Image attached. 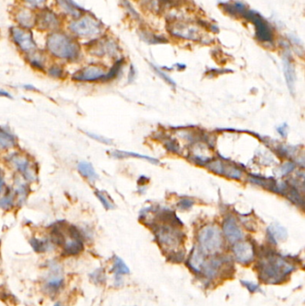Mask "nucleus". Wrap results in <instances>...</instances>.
Wrapping results in <instances>:
<instances>
[{
    "mask_svg": "<svg viewBox=\"0 0 305 306\" xmlns=\"http://www.w3.org/2000/svg\"><path fill=\"white\" fill-rule=\"evenodd\" d=\"M46 49L51 57L60 61L73 63L82 58L79 40L63 30L49 34L46 39Z\"/></svg>",
    "mask_w": 305,
    "mask_h": 306,
    "instance_id": "f257e3e1",
    "label": "nucleus"
},
{
    "mask_svg": "<svg viewBox=\"0 0 305 306\" xmlns=\"http://www.w3.org/2000/svg\"><path fill=\"white\" fill-rule=\"evenodd\" d=\"M296 267L286 259L276 254H270L259 263L261 279L266 283L276 284L283 281Z\"/></svg>",
    "mask_w": 305,
    "mask_h": 306,
    "instance_id": "f03ea898",
    "label": "nucleus"
},
{
    "mask_svg": "<svg viewBox=\"0 0 305 306\" xmlns=\"http://www.w3.org/2000/svg\"><path fill=\"white\" fill-rule=\"evenodd\" d=\"M68 31L78 40L84 39L92 41L102 37L104 32V26L94 15L83 13L77 18L69 21Z\"/></svg>",
    "mask_w": 305,
    "mask_h": 306,
    "instance_id": "7ed1b4c3",
    "label": "nucleus"
},
{
    "mask_svg": "<svg viewBox=\"0 0 305 306\" xmlns=\"http://www.w3.org/2000/svg\"><path fill=\"white\" fill-rule=\"evenodd\" d=\"M198 241L202 251L210 254L218 253L223 245L221 232L217 226L213 225H208L200 230Z\"/></svg>",
    "mask_w": 305,
    "mask_h": 306,
    "instance_id": "20e7f679",
    "label": "nucleus"
},
{
    "mask_svg": "<svg viewBox=\"0 0 305 306\" xmlns=\"http://www.w3.org/2000/svg\"><path fill=\"white\" fill-rule=\"evenodd\" d=\"M63 19L60 14L49 7H41L36 10V24L35 27L42 32L54 33L62 30Z\"/></svg>",
    "mask_w": 305,
    "mask_h": 306,
    "instance_id": "39448f33",
    "label": "nucleus"
},
{
    "mask_svg": "<svg viewBox=\"0 0 305 306\" xmlns=\"http://www.w3.org/2000/svg\"><path fill=\"white\" fill-rule=\"evenodd\" d=\"M254 25L257 39L263 43H272L274 39V34L271 26L259 13L253 10H246L242 16Z\"/></svg>",
    "mask_w": 305,
    "mask_h": 306,
    "instance_id": "423d86ee",
    "label": "nucleus"
},
{
    "mask_svg": "<svg viewBox=\"0 0 305 306\" xmlns=\"http://www.w3.org/2000/svg\"><path fill=\"white\" fill-rule=\"evenodd\" d=\"M10 37L15 47L25 56L33 53L38 49L31 30L15 26L10 30Z\"/></svg>",
    "mask_w": 305,
    "mask_h": 306,
    "instance_id": "0eeeda50",
    "label": "nucleus"
},
{
    "mask_svg": "<svg viewBox=\"0 0 305 306\" xmlns=\"http://www.w3.org/2000/svg\"><path fill=\"white\" fill-rule=\"evenodd\" d=\"M8 162L26 182L32 183L37 178L36 169L27 156L17 152L13 153L8 157Z\"/></svg>",
    "mask_w": 305,
    "mask_h": 306,
    "instance_id": "6e6552de",
    "label": "nucleus"
},
{
    "mask_svg": "<svg viewBox=\"0 0 305 306\" xmlns=\"http://www.w3.org/2000/svg\"><path fill=\"white\" fill-rule=\"evenodd\" d=\"M183 234L176 227L172 225H165L156 229V238L159 243L164 248L173 250L178 247L183 242Z\"/></svg>",
    "mask_w": 305,
    "mask_h": 306,
    "instance_id": "1a4fd4ad",
    "label": "nucleus"
},
{
    "mask_svg": "<svg viewBox=\"0 0 305 306\" xmlns=\"http://www.w3.org/2000/svg\"><path fill=\"white\" fill-rule=\"evenodd\" d=\"M106 70L99 65H88L79 69L72 75V80L76 83H97L103 82Z\"/></svg>",
    "mask_w": 305,
    "mask_h": 306,
    "instance_id": "9d476101",
    "label": "nucleus"
},
{
    "mask_svg": "<svg viewBox=\"0 0 305 306\" xmlns=\"http://www.w3.org/2000/svg\"><path fill=\"white\" fill-rule=\"evenodd\" d=\"M88 50L90 53L98 58H103V57H111L112 58L117 54L118 46L110 38L100 37L98 39H93L92 41H89Z\"/></svg>",
    "mask_w": 305,
    "mask_h": 306,
    "instance_id": "9b49d317",
    "label": "nucleus"
},
{
    "mask_svg": "<svg viewBox=\"0 0 305 306\" xmlns=\"http://www.w3.org/2000/svg\"><path fill=\"white\" fill-rule=\"evenodd\" d=\"M50 272L44 284V291L50 296H55L61 291L65 285L64 277L61 276V268L57 263L51 262L49 264Z\"/></svg>",
    "mask_w": 305,
    "mask_h": 306,
    "instance_id": "f8f14e48",
    "label": "nucleus"
},
{
    "mask_svg": "<svg viewBox=\"0 0 305 306\" xmlns=\"http://www.w3.org/2000/svg\"><path fill=\"white\" fill-rule=\"evenodd\" d=\"M169 31L173 36L194 41L200 40L203 36L201 34L198 27L187 23H173L169 25Z\"/></svg>",
    "mask_w": 305,
    "mask_h": 306,
    "instance_id": "ddd939ff",
    "label": "nucleus"
},
{
    "mask_svg": "<svg viewBox=\"0 0 305 306\" xmlns=\"http://www.w3.org/2000/svg\"><path fill=\"white\" fill-rule=\"evenodd\" d=\"M14 19L16 26L25 29H33L36 24V10L24 5L18 6L15 8Z\"/></svg>",
    "mask_w": 305,
    "mask_h": 306,
    "instance_id": "4468645a",
    "label": "nucleus"
},
{
    "mask_svg": "<svg viewBox=\"0 0 305 306\" xmlns=\"http://www.w3.org/2000/svg\"><path fill=\"white\" fill-rule=\"evenodd\" d=\"M233 253L238 263L249 264L254 259V249L249 242H238L233 246Z\"/></svg>",
    "mask_w": 305,
    "mask_h": 306,
    "instance_id": "2eb2a0df",
    "label": "nucleus"
},
{
    "mask_svg": "<svg viewBox=\"0 0 305 306\" xmlns=\"http://www.w3.org/2000/svg\"><path fill=\"white\" fill-rule=\"evenodd\" d=\"M223 231L226 238L231 243H236L243 238V233L234 218H227L225 219L223 224Z\"/></svg>",
    "mask_w": 305,
    "mask_h": 306,
    "instance_id": "dca6fc26",
    "label": "nucleus"
},
{
    "mask_svg": "<svg viewBox=\"0 0 305 306\" xmlns=\"http://www.w3.org/2000/svg\"><path fill=\"white\" fill-rule=\"evenodd\" d=\"M55 1L61 12L60 14L61 15H64L65 16L70 17L71 19H74L84 13L83 9L76 5L73 0H55Z\"/></svg>",
    "mask_w": 305,
    "mask_h": 306,
    "instance_id": "f3484780",
    "label": "nucleus"
},
{
    "mask_svg": "<svg viewBox=\"0 0 305 306\" xmlns=\"http://www.w3.org/2000/svg\"><path fill=\"white\" fill-rule=\"evenodd\" d=\"M84 240L77 238H69L67 236V240L64 243V256H76L82 253L84 249Z\"/></svg>",
    "mask_w": 305,
    "mask_h": 306,
    "instance_id": "a211bd4d",
    "label": "nucleus"
},
{
    "mask_svg": "<svg viewBox=\"0 0 305 306\" xmlns=\"http://www.w3.org/2000/svg\"><path fill=\"white\" fill-rule=\"evenodd\" d=\"M26 57L30 66L38 71H45L47 69V58L46 55L39 51V49L35 50L33 53L29 54Z\"/></svg>",
    "mask_w": 305,
    "mask_h": 306,
    "instance_id": "6ab92c4d",
    "label": "nucleus"
},
{
    "mask_svg": "<svg viewBox=\"0 0 305 306\" xmlns=\"http://www.w3.org/2000/svg\"><path fill=\"white\" fill-rule=\"evenodd\" d=\"M284 73L286 76V83L289 88V91L293 93L295 91V85H296V71L295 67L291 61L290 58L288 56H285L284 58Z\"/></svg>",
    "mask_w": 305,
    "mask_h": 306,
    "instance_id": "aec40b11",
    "label": "nucleus"
},
{
    "mask_svg": "<svg viewBox=\"0 0 305 306\" xmlns=\"http://www.w3.org/2000/svg\"><path fill=\"white\" fill-rule=\"evenodd\" d=\"M205 262L206 261L204 259L203 251L197 248H194L189 259V266L191 270L195 273H202Z\"/></svg>",
    "mask_w": 305,
    "mask_h": 306,
    "instance_id": "412c9836",
    "label": "nucleus"
},
{
    "mask_svg": "<svg viewBox=\"0 0 305 306\" xmlns=\"http://www.w3.org/2000/svg\"><path fill=\"white\" fill-rule=\"evenodd\" d=\"M77 170L80 175L90 181H95L99 177L97 172L94 170L93 166L88 161L79 162L77 165Z\"/></svg>",
    "mask_w": 305,
    "mask_h": 306,
    "instance_id": "4be33fe9",
    "label": "nucleus"
},
{
    "mask_svg": "<svg viewBox=\"0 0 305 306\" xmlns=\"http://www.w3.org/2000/svg\"><path fill=\"white\" fill-rule=\"evenodd\" d=\"M30 244L34 250V252L42 253L47 252L53 247V243L48 238H33L30 240Z\"/></svg>",
    "mask_w": 305,
    "mask_h": 306,
    "instance_id": "5701e85b",
    "label": "nucleus"
},
{
    "mask_svg": "<svg viewBox=\"0 0 305 306\" xmlns=\"http://www.w3.org/2000/svg\"><path fill=\"white\" fill-rule=\"evenodd\" d=\"M268 234L271 241L274 243H277L278 241H284L287 238L286 229L280 225L274 224L268 229Z\"/></svg>",
    "mask_w": 305,
    "mask_h": 306,
    "instance_id": "b1692460",
    "label": "nucleus"
},
{
    "mask_svg": "<svg viewBox=\"0 0 305 306\" xmlns=\"http://www.w3.org/2000/svg\"><path fill=\"white\" fill-rule=\"evenodd\" d=\"M222 7L228 15L240 16V17H242L247 10L246 6L241 2L225 3V4H222Z\"/></svg>",
    "mask_w": 305,
    "mask_h": 306,
    "instance_id": "393cba45",
    "label": "nucleus"
},
{
    "mask_svg": "<svg viewBox=\"0 0 305 306\" xmlns=\"http://www.w3.org/2000/svg\"><path fill=\"white\" fill-rule=\"evenodd\" d=\"M16 140L9 132L0 128V150H10L15 148Z\"/></svg>",
    "mask_w": 305,
    "mask_h": 306,
    "instance_id": "a878e982",
    "label": "nucleus"
},
{
    "mask_svg": "<svg viewBox=\"0 0 305 306\" xmlns=\"http://www.w3.org/2000/svg\"><path fill=\"white\" fill-rule=\"evenodd\" d=\"M111 272L115 274V276H122L125 274H129L130 270L121 258L116 256L114 258V263H113Z\"/></svg>",
    "mask_w": 305,
    "mask_h": 306,
    "instance_id": "bb28decb",
    "label": "nucleus"
},
{
    "mask_svg": "<svg viewBox=\"0 0 305 306\" xmlns=\"http://www.w3.org/2000/svg\"><path fill=\"white\" fill-rule=\"evenodd\" d=\"M15 197L16 199L19 200L21 202H24L28 195V185L26 182L23 181V178L20 180H16L15 187Z\"/></svg>",
    "mask_w": 305,
    "mask_h": 306,
    "instance_id": "cd10ccee",
    "label": "nucleus"
},
{
    "mask_svg": "<svg viewBox=\"0 0 305 306\" xmlns=\"http://www.w3.org/2000/svg\"><path fill=\"white\" fill-rule=\"evenodd\" d=\"M16 197L15 193L7 191L0 196V209H9L15 205Z\"/></svg>",
    "mask_w": 305,
    "mask_h": 306,
    "instance_id": "c85d7f7f",
    "label": "nucleus"
},
{
    "mask_svg": "<svg viewBox=\"0 0 305 306\" xmlns=\"http://www.w3.org/2000/svg\"><path fill=\"white\" fill-rule=\"evenodd\" d=\"M112 155L114 156L115 158H117V159H123V158H126V157H135V158H138V159H143V160L150 161L151 163H155V164H157V163L159 162V161L155 160V159H153V158H151V157H149V156L141 155V154L134 153V152H129V151H113Z\"/></svg>",
    "mask_w": 305,
    "mask_h": 306,
    "instance_id": "c756f323",
    "label": "nucleus"
},
{
    "mask_svg": "<svg viewBox=\"0 0 305 306\" xmlns=\"http://www.w3.org/2000/svg\"><path fill=\"white\" fill-rule=\"evenodd\" d=\"M223 175L228 176L232 179H240L242 177V170H239L237 167L232 165H226L224 163V169H223Z\"/></svg>",
    "mask_w": 305,
    "mask_h": 306,
    "instance_id": "7c9ffc66",
    "label": "nucleus"
},
{
    "mask_svg": "<svg viewBox=\"0 0 305 306\" xmlns=\"http://www.w3.org/2000/svg\"><path fill=\"white\" fill-rule=\"evenodd\" d=\"M46 71L50 77L55 78V79H61L65 76V73H66L63 67L58 63L50 65L49 68H47Z\"/></svg>",
    "mask_w": 305,
    "mask_h": 306,
    "instance_id": "2f4dec72",
    "label": "nucleus"
},
{
    "mask_svg": "<svg viewBox=\"0 0 305 306\" xmlns=\"http://www.w3.org/2000/svg\"><path fill=\"white\" fill-rule=\"evenodd\" d=\"M123 64H124L123 59H120V60H118L116 63H115V65L110 68V70L107 71L106 75H105V78H104V80H103V82H108V81L114 80V79L118 75L119 72L121 71Z\"/></svg>",
    "mask_w": 305,
    "mask_h": 306,
    "instance_id": "473e14b6",
    "label": "nucleus"
},
{
    "mask_svg": "<svg viewBox=\"0 0 305 306\" xmlns=\"http://www.w3.org/2000/svg\"><path fill=\"white\" fill-rule=\"evenodd\" d=\"M90 278L94 284L96 285H102L106 282V274L102 268L96 270L95 272L90 274Z\"/></svg>",
    "mask_w": 305,
    "mask_h": 306,
    "instance_id": "72a5a7b5",
    "label": "nucleus"
},
{
    "mask_svg": "<svg viewBox=\"0 0 305 306\" xmlns=\"http://www.w3.org/2000/svg\"><path fill=\"white\" fill-rule=\"evenodd\" d=\"M95 195L97 196L98 199L100 200V202L102 203L103 207H104L105 209L108 210V209H111L114 208L113 203L109 200V198L107 197V195H105V193H103L102 191H96V192H95Z\"/></svg>",
    "mask_w": 305,
    "mask_h": 306,
    "instance_id": "f704fd0d",
    "label": "nucleus"
},
{
    "mask_svg": "<svg viewBox=\"0 0 305 306\" xmlns=\"http://www.w3.org/2000/svg\"><path fill=\"white\" fill-rule=\"evenodd\" d=\"M47 1L48 0H22L23 5L35 10L44 7Z\"/></svg>",
    "mask_w": 305,
    "mask_h": 306,
    "instance_id": "c9c22d12",
    "label": "nucleus"
},
{
    "mask_svg": "<svg viewBox=\"0 0 305 306\" xmlns=\"http://www.w3.org/2000/svg\"><path fill=\"white\" fill-rule=\"evenodd\" d=\"M241 283H242V285L243 287H245V288H247L248 291L250 292V293L262 292V288L260 287V286H259V285H257V284L252 283V282L246 281V280H242Z\"/></svg>",
    "mask_w": 305,
    "mask_h": 306,
    "instance_id": "e433bc0d",
    "label": "nucleus"
},
{
    "mask_svg": "<svg viewBox=\"0 0 305 306\" xmlns=\"http://www.w3.org/2000/svg\"><path fill=\"white\" fill-rule=\"evenodd\" d=\"M194 204V202L193 200L184 198V199L181 200L179 203L177 204V207L180 209H182V210H185V209H189L190 208H192Z\"/></svg>",
    "mask_w": 305,
    "mask_h": 306,
    "instance_id": "4c0bfd02",
    "label": "nucleus"
},
{
    "mask_svg": "<svg viewBox=\"0 0 305 306\" xmlns=\"http://www.w3.org/2000/svg\"><path fill=\"white\" fill-rule=\"evenodd\" d=\"M165 147L168 149V151L174 152V153H177L179 151V145L177 144L176 141L172 139H169L166 141Z\"/></svg>",
    "mask_w": 305,
    "mask_h": 306,
    "instance_id": "58836bf2",
    "label": "nucleus"
},
{
    "mask_svg": "<svg viewBox=\"0 0 305 306\" xmlns=\"http://www.w3.org/2000/svg\"><path fill=\"white\" fill-rule=\"evenodd\" d=\"M152 68L154 69V71H155L156 73H158L159 75H160V77L163 78L164 79V81L167 82L168 83H169L171 85H173L174 86L175 85V83H174V81L171 79V78L167 74V73H164L162 70H160V68H157L155 66H152Z\"/></svg>",
    "mask_w": 305,
    "mask_h": 306,
    "instance_id": "ea45409f",
    "label": "nucleus"
},
{
    "mask_svg": "<svg viewBox=\"0 0 305 306\" xmlns=\"http://www.w3.org/2000/svg\"><path fill=\"white\" fill-rule=\"evenodd\" d=\"M294 170H295V165H294V163H293V162H287L286 164H284V165L282 166V168H281V172H282L283 175H286L291 173Z\"/></svg>",
    "mask_w": 305,
    "mask_h": 306,
    "instance_id": "a19ab883",
    "label": "nucleus"
},
{
    "mask_svg": "<svg viewBox=\"0 0 305 306\" xmlns=\"http://www.w3.org/2000/svg\"><path fill=\"white\" fill-rule=\"evenodd\" d=\"M5 175H4L3 171L0 170V196L4 194V192H5Z\"/></svg>",
    "mask_w": 305,
    "mask_h": 306,
    "instance_id": "79ce46f5",
    "label": "nucleus"
},
{
    "mask_svg": "<svg viewBox=\"0 0 305 306\" xmlns=\"http://www.w3.org/2000/svg\"><path fill=\"white\" fill-rule=\"evenodd\" d=\"M88 136H90V137H92V139L97 140V141L103 142V143H107V144L111 143V141H109L108 139H106V138H104V137H102V136H97V135H95V134H88Z\"/></svg>",
    "mask_w": 305,
    "mask_h": 306,
    "instance_id": "37998d69",
    "label": "nucleus"
},
{
    "mask_svg": "<svg viewBox=\"0 0 305 306\" xmlns=\"http://www.w3.org/2000/svg\"><path fill=\"white\" fill-rule=\"evenodd\" d=\"M277 131H278V134H279L282 137H286V134H287L286 125H283L282 127H278V128H277Z\"/></svg>",
    "mask_w": 305,
    "mask_h": 306,
    "instance_id": "c03bdc74",
    "label": "nucleus"
},
{
    "mask_svg": "<svg viewBox=\"0 0 305 306\" xmlns=\"http://www.w3.org/2000/svg\"><path fill=\"white\" fill-rule=\"evenodd\" d=\"M0 97L12 98V96L8 92H5L4 90L0 89Z\"/></svg>",
    "mask_w": 305,
    "mask_h": 306,
    "instance_id": "a18cd8bd",
    "label": "nucleus"
},
{
    "mask_svg": "<svg viewBox=\"0 0 305 306\" xmlns=\"http://www.w3.org/2000/svg\"><path fill=\"white\" fill-rule=\"evenodd\" d=\"M54 306H61V304L60 303H57Z\"/></svg>",
    "mask_w": 305,
    "mask_h": 306,
    "instance_id": "49530a36",
    "label": "nucleus"
}]
</instances>
